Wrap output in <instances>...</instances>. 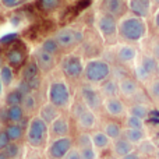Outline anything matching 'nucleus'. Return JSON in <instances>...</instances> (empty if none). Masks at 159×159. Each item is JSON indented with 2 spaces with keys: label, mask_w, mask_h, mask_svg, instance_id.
Returning a JSON list of instances; mask_svg holds the SVG:
<instances>
[{
  "label": "nucleus",
  "mask_w": 159,
  "mask_h": 159,
  "mask_svg": "<svg viewBox=\"0 0 159 159\" xmlns=\"http://www.w3.org/2000/svg\"><path fill=\"white\" fill-rule=\"evenodd\" d=\"M148 34L145 18L134 14H124L119 18V38L126 43H138Z\"/></svg>",
  "instance_id": "obj_1"
},
{
  "label": "nucleus",
  "mask_w": 159,
  "mask_h": 159,
  "mask_svg": "<svg viewBox=\"0 0 159 159\" xmlns=\"http://www.w3.org/2000/svg\"><path fill=\"white\" fill-rule=\"evenodd\" d=\"M112 75V66L107 60L101 57H92L84 63V74L82 77L87 84L98 87Z\"/></svg>",
  "instance_id": "obj_2"
},
{
  "label": "nucleus",
  "mask_w": 159,
  "mask_h": 159,
  "mask_svg": "<svg viewBox=\"0 0 159 159\" xmlns=\"http://www.w3.org/2000/svg\"><path fill=\"white\" fill-rule=\"evenodd\" d=\"M48 99L50 103L55 105L59 109L69 107L70 102H71V92H70L69 84L63 80L52 81L48 88Z\"/></svg>",
  "instance_id": "obj_3"
},
{
  "label": "nucleus",
  "mask_w": 159,
  "mask_h": 159,
  "mask_svg": "<svg viewBox=\"0 0 159 159\" xmlns=\"http://www.w3.org/2000/svg\"><path fill=\"white\" fill-rule=\"evenodd\" d=\"M49 134V124L43 121L41 117H34L27 127V140L28 144L35 148H41L46 143Z\"/></svg>",
  "instance_id": "obj_4"
},
{
  "label": "nucleus",
  "mask_w": 159,
  "mask_h": 159,
  "mask_svg": "<svg viewBox=\"0 0 159 159\" xmlns=\"http://www.w3.org/2000/svg\"><path fill=\"white\" fill-rule=\"evenodd\" d=\"M96 30L105 42H115L119 36V20L102 11L96 18Z\"/></svg>",
  "instance_id": "obj_5"
},
{
  "label": "nucleus",
  "mask_w": 159,
  "mask_h": 159,
  "mask_svg": "<svg viewBox=\"0 0 159 159\" xmlns=\"http://www.w3.org/2000/svg\"><path fill=\"white\" fill-rule=\"evenodd\" d=\"M53 38L59 43L60 49H70V48H74L81 43L82 39H84V34L77 28L64 27L61 30H59Z\"/></svg>",
  "instance_id": "obj_6"
},
{
  "label": "nucleus",
  "mask_w": 159,
  "mask_h": 159,
  "mask_svg": "<svg viewBox=\"0 0 159 159\" xmlns=\"http://www.w3.org/2000/svg\"><path fill=\"white\" fill-rule=\"evenodd\" d=\"M80 96H81V102L89 110H92V112H95V113L102 110L103 98H102L101 92H99V89L95 85H91V84L82 85L81 89H80Z\"/></svg>",
  "instance_id": "obj_7"
},
{
  "label": "nucleus",
  "mask_w": 159,
  "mask_h": 159,
  "mask_svg": "<svg viewBox=\"0 0 159 159\" xmlns=\"http://www.w3.org/2000/svg\"><path fill=\"white\" fill-rule=\"evenodd\" d=\"M60 69L69 80H78L84 74V61L78 55H67L61 59Z\"/></svg>",
  "instance_id": "obj_8"
},
{
  "label": "nucleus",
  "mask_w": 159,
  "mask_h": 159,
  "mask_svg": "<svg viewBox=\"0 0 159 159\" xmlns=\"http://www.w3.org/2000/svg\"><path fill=\"white\" fill-rule=\"evenodd\" d=\"M74 147V140L69 135L57 137L50 143L48 148V158L49 159H63L66 154Z\"/></svg>",
  "instance_id": "obj_9"
},
{
  "label": "nucleus",
  "mask_w": 159,
  "mask_h": 159,
  "mask_svg": "<svg viewBox=\"0 0 159 159\" xmlns=\"http://www.w3.org/2000/svg\"><path fill=\"white\" fill-rule=\"evenodd\" d=\"M102 110H105V113L113 119H121L127 115V106L120 96L103 98Z\"/></svg>",
  "instance_id": "obj_10"
},
{
  "label": "nucleus",
  "mask_w": 159,
  "mask_h": 159,
  "mask_svg": "<svg viewBox=\"0 0 159 159\" xmlns=\"http://www.w3.org/2000/svg\"><path fill=\"white\" fill-rule=\"evenodd\" d=\"M116 60L123 66H134L138 59V49L133 43H121L116 48Z\"/></svg>",
  "instance_id": "obj_11"
},
{
  "label": "nucleus",
  "mask_w": 159,
  "mask_h": 159,
  "mask_svg": "<svg viewBox=\"0 0 159 159\" xmlns=\"http://www.w3.org/2000/svg\"><path fill=\"white\" fill-rule=\"evenodd\" d=\"M119 85V96L124 99H134L140 93V82L134 77H121L117 80Z\"/></svg>",
  "instance_id": "obj_12"
},
{
  "label": "nucleus",
  "mask_w": 159,
  "mask_h": 159,
  "mask_svg": "<svg viewBox=\"0 0 159 159\" xmlns=\"http://www.w3.org/2000/svg\"><path fill=\"white\" fill-rule=\"evenodd\" d=\"M101 10L103 13H107L110 16L116 17V18H121L124 14H127L129 8H127L126 0H102L101 2Z\"/></svg>",
  "instance_id": "obj_13"
},
{
  "label": "nucleus",
  "mask_w": 159,
  "mask_h": 159,
  "mask_svg": "<svg viewBox=\"0 0 159 159\" xmlns=\"http://www.w3.org/2000/svg\"><path fill=\"white\" fill-rule=\"evenodd\" d=\"M14 43L11 45V48L6 53V60H7L8 66L11 69H21L27 61V52H25L24 48L16 46Z\"/></svg>",
  "instance_id": "obj_14"
},
{
  "label": "nucleus",
  "mask_w": 159,
  "mask_h": 159,
  "mask_svg": "<svg viewBox=\"0 0 159 159\" xmlns=\"http://www.w3.org/2000/svg\"><path fill=\"white\" fill-rule=\"evenodd\" d=\"M154 0H127V8L131 14L147 18L152 13Z\"/></svg>",
  "instance_id": "obj_15"
},
{
  "label": "nucleus",
  "mask_w": 159,
  "mask_h": 159,
  "mask_svg": "<svg viewBox=\"0 0 159 159\" xmlns=\"http://www.w3.org/2000/svg\"><path fill=\"white\" fill-rule=\"evenodd\" d=\"M75 123H77V126L81 130L89 131V130L95 129L96 124H98V116H96L95 112H92V110H89L87 107L81 115H78L77 117H75Z\"/></svg>",
  "instance_id": "obj_16"
},
{
  "label": "nucleus",
  "mask_w": 159,
  "mask_h": 159,
  "mask_svg": "<svg viewBox=\"0 0 159 159\" xmlns=\"http://www.w3.org/2000/svg\"><path fill=\"white\" fill-rule=\"evenodd\" d=\"M110 148H112L113 155H115L117 159H120V158H123L124 155H127V154H130L131 151H134L135 147L131 143H129L126 138L120 137V138H117V140L112 141Z\"/></svg>",
  "instance_id": "obj_17"
},
{
  "label": "nucleus",
  "mask_w": 159,
  "mask_h": 159,
  "mask_svg": "<svg viewBox=\"0 0 159 159\" xmlns=\"http://www.w3.org/2000/svg\"><path fill=\"white\" fill-rule=\"evenodd\" d=\"M50 129H49V133L53 135V137H64V135H69L70 133V123L67 119L61 117L59 116L56 120H53L52 123L49 124Z\"/></svg>",
  "instance_id": "obj_18"
},
{
  "label": "nucleus",
  "mask_w": 159,
  "mask_h": 159,
  "mask_svg": "<svg viewBox=\"0 0 159 159\" xmlns=\"http://www.w3.org/2000/svg\"><path fill=\"white\" fill-rule=\"evenodd\" d=\"M35 63L38 64L39 70L42 71H49L55 67V56L43 52L42 49H38L35 52Z\"/></svg>",
  "instance_id": "obj_19"
},
{
  "label": "nucleus",
  "mask_w": 159,
  "mask_h": 159,
  "mask_svg": "<svg viewBox=\"0 0 159 159\" xmlns=\"http://www.w3.org/2000/svg\"><path fill=\"white\" fill-rule=\"evenodd\" d=\"M98 89L101 92L102 98H112V96H119V85L117 80L107 78L102 84L98 85Z\"/></svg>",
  "instance_id": "obj_20"
},
{
  "label": "nucleus",
  "mask_w": 159,
  "mask_h": 159,
  "mask_svg": "<svg viewBox=\"0 0 159 159\" xmlns=\"http://www.w3.org/2000/svg\"><path fill=\"white\" fill-rule=\"evenodd\" d=\"M91 141H92V147L96 148L98 151H103V149H107L112 144L110 138L105 134L102 130H95L91 134Z\"/></svg>",
  "instance_id": "obj_21"
},
{
  "label": "nucleus",
  "mask_w": 159,
  "mask_h": 159,
  "mask_svg": "<svg viewBox=\"0 0 159 159\" xmlns=\"http://www.w3.org/2000/svg\"><path fill=\"white\" fill-rule=\"evenodd\" d=\"M123 138H126L129 143H131L134 147H138L144 140H147L145 130H135V129H126L123 127Z\"/></svg>",
  "instance_id": "obj_22"
},
{
  "label": "nucleus",
  "mask_w": 159,
  "mask_h": 159,
  "mask_svg": "<svg viewBox=\"0 0 159 159\" xmlns=\"http://www.w3.org/2000/svg\"><path fill=\"white\" fill-rule=\"evenodd\" d=\"M59 116H60V109L56 107L55 105H52L50 102L45 103L43 106L41 107V110H39V117L43 121H46L48 124H50L53 120H56Z\"/></svg>",
  "instance_id": "obj_23"
},
{
  "label": "nucleus",
  "mask_w": 159,
  "mask_h": 159,
  "mask_svg": "<svg viewBox=\"0 0 159 159\" xmlns=\"http://www.w3.org/2000/svg\"><path fill=\"white\" fill-rule=\"evenodd\" d=\"M137 63L140 64L143 69H145L152 77L157 75V66H158V60L151 55V53H144V55L138 56Z\"/></svg>",
  "instance_id": "obj_24"
},
{
  "label": "nucleus",
  "mask_w": 159,
  "mask_h": 159,
  "mask_svg": "<svg viewBox=\"0 0 159 159\" xmlns=\"http://www.w3.org/2000/svg\"><path fill=\"white\" fill-rule=\"evenodd\" d=\"M102 131L110 138V141H115L123 135V126L115 120H110V121H106V123L103 124Z\"/></svg>",
  "instance_id": "obj_25"
},
{
  "label": "nucleus",
  "mask_w": 159,
  "mask_h": 159,
  "mask_svg": "<svg viewBox=\"0 0 159 159\" xmlns=\"http://www.w3.org/2000/svg\"><path fill=\"white\" fill-rule=\"evenodd\" d=\"M127 115L147 120V117L149 116V106L147 103H143V102H135V103L127 106Z\"/></svg>",
  "instance_id": "obj_26"
},
{
  "label": "nucleus",
  "mask_w": 159,
  "mask_h": 159,
  "mask_svg": "<svg viewBox=\"0 0 159 159\" xmlns=\"http://www.w3.org/2000/svg\"><path fill=\"white\" fill-rule=\"evenodd\" d=\"M4 131L7 133L10 141L16 143V141L21 140L22 135H24V127H22L20 123H8Z\"/></svg>",
  "instance_id": "obj_27"
},
{
  "label": "nucleus",
  "mask_w": 159,
  "mask_h": 159,
  "mask_svg": "<svg viewBox=\"0 0 159 159\" xmlns=\"http://www.w3.org/2000/svg\"><path fill=\"white\" fill-rule=\"evenodd\" d=\"M61 6V0H36V7L42 13H53Z\"/></svg>",
  "instance_id": "obj_28"
},
{
  "label": "nucleus",
  "mask_w": 159,
  "mask_h": 159,
  "mask_svg": "<svg viewBox=\"0 0 159 159\" xmlns=\"http://www.w3.org/2000/svg\"><path fill=\"white\" fill-rule=\"evenodd\" d=\"M24 117V109L21 105H14L7 107V120L11 123H20Z\"/></svg>",
  "instance_id": "obj_29"
},
{
  "label": "nucleus",
  "mask_w": 159,
  "mask_h": 159,
  "mask_svg": "<svg viewBox=\"0 0 159 159\" xmlns=\"http://www.w3.org/2000/svg\"><path fill=\"white\" fill-rule=\"evenodd\" d=\"M39 49H42L43 52L49 53V55H52V56H56L59 52H60V46H59V43L56 42L55 38H46L41 43V48H39Z\"/></svg>",
  "instance_id": "obj_30"
},
{
  "label": "nucleus",
  "mask_w": 159,
  "mask_h": 159,
  "mask_svg": "<svg viewBox=\"0 0 159 159\" xmlns=\"http://www.w3.org/2000/svg\"><path fill=\"white\" fill-rule=\"evenodd\" d=\"M126 129H135V130H145V120L138 119L135 116L126 115L124 116V126Z\"/></svg>",
  "instance_id": "obj_31"
},
{
  "label": "nucleus",
  "mask_w": 159,
  "mask_h": 159,
  "mask_svg": "<svg viewBox=\"0 0 159 159\" xmlns=\"http://www.w3.org/2000/svg\"><path fill=\"white\" fill-rule=\"evenodd\" d=\"M147 91H148V96L154 102L159 103V77L155 75L151 81L147 84Z\"/></svg>",
  "instance_id": "obj_32"
},
{
  "label": "nucleus",
  "mask_w": 159,
  "mask_h": 159,
  "mask_svg": "<svg viewBox=\"0 0 159 159\" xmlns=\"http://www.w3.org/2000/svg\"><path fill=\"white\" fill-rule=\"evenodd\" d=\"M39 67L38 64L35 63V60L34 61H30V63H27L24 66V69H22V78L24 80H30V78H34L36 77V75H39Z\"/></svg>",
  "instance_id": "obj_33"
},
{
  "label": "nucleus",
  "mask_w": 159,
  "mask_h": 159,
  "mask_svg": "<svg viewBox=\"0 0 159 159\" xmlns=\"http://www.w3.org/2000/svg\"><path fill=\"white\" fill-rule=\"evenodd\" d=\"M22 101H24V95H22L21 92H20L18 89H14L11 91V92L7 93V96H6V103L8 105V106H14V105H21Z\"/></svg>",
  "instance_id": "obj_34"
},
{
  "label": "nucleus",
  "mask_w": 159,
  "mask_h": 159,
  "mask_svg": "<svg viewBox=\"0 0 159 159\" xmlns=\"http://www.w3.org/2000/svg\"><path fill=\"white\" fill-rule=\"evenodd\" d=\"M0 80H2L3 85H10L14 80V73L10 66H3L0 69Z\"/></svg>",
  "instance_id": "obj_35"
},
{
  "label": "nucleus",
  "mask_w": 159,
  "mask_h": 159,
  "mask_svg": "<svg viewBox=\"0 0 159 159\" xmlns=\"http://www.w3.org/2000/svg\"><path fill=\"white\" fill-rule=\"evenodd\" d=\"M80 154H81V159H98L99 158L98 149L93 148L92 145L85 147V148H81L80 149Z\"/></svg>",
  "instance_id": "obj_36"
},
{
  "label": "nucleus",
  "mask_w": 159,
  "mask_h": 159,
  "mask_svg": "<svg viewBox=\"0 0 159 159\" xmlns=\"http://www.w3.org/2000/svg\"><path fill=\"white\" fill-rule=\"evenodd\" d=\"M21 106H22V109L27 110V112H32V110L36 107V98L32 95V93L25 95L24 96V101H22V103H21Z\"/></svg>",
  "instance_id": "obj_37"
},
{
  "label": "nucleus",
  "mask_w": 159,
  "mask_h": 159,
  "mask_svg": "<svg viewBox=\"0 0 159 159\" xmlns=\"http://www.w3.org/2000/svg\"><path fill=\"white\" fill-rule=\"evenodd\" d=\"M75 144H77V148L81 149V148H85V147H91L92 145V141H91V134H88V133H82V134L78 135L77 141H75Z\"/></svg>",
  "instance_id": "obj_38"
},
{
  "label": "nucleus",
  "mask_w": 159,
  "mask_h": 159,
  "mask_svg": "<svg viewBox=\"0 0 159 159\" xmlns=\"http://www.w3.org/2000/svg\"><path fill=\"white\" fill-rule=\"evenodd\" d=\"M144 144L147 145V148H144V147L138 145V149H137V151L140 152V154L143 155L144 158L148 157V155H154L155 152H157V148H155V145H154L152 143H149L148 140H144Z\"/></svg>",
  "instance_id": "obj_39"
},
{
  "label": "nucleus",
  "mask_w": 159,
  "mask_h": 159,
  "mask_svg": "<svg viewBox=\"0 0 159 159\" xmlns=\"http://www.w3.org/2000/svg\"><path fill=\"white\" fill-rule=\"evenodd\" d=\"M4 152L10 159H14V158H17L20 155V147L17 145L16 143H10L4 148Z\"/></svg>",
  "instance_id": "obj_40"
},
{
  "label": "nucleus",
  "mask_w": 159,
  "mask_h": 159,
  "mask_svg": "<svg viewBox=\"0 0 159 159\" xmlns=\"http://www.w3.org/2000/svg\"><path fill=\"white\" fill-rule=\"evenodd\" d=\"M17 89H18L24 96L25 95H30V93L32 92V89L30 88V85H28V82L25 81V80H22V81L18 82V85H17Z\"/></svg>",
  "instance_id": "obj_41"
},
{
  "label": "nucleus",
  "mask_w": 159,
  "mask_h": 159,
  "mask_svg": "<svg viewBox=\"0 0 159 159\" xmlns=\"http://www.w3.org/2000/svg\"><path fill=\"white\" fill-rule=\"evenodd\" d=\"M16 41H17L16 34H7V35H4L2 39H0V45H6V46H8V45H13Z\"/></svg>",
  "instance_id": "obj_42"
},
{
  "label": "nucleus",
  "mask_w": 159,
  "mask_h": 159,
  "mask_svg": "<svg viewBox=\"0 0 159 159\" xmlns=\"http://www.w3.org/2000/svg\"><path fill=\"white\" fill-rule=\"evenodd\" d=\"M10 138H8L7 133L3 130V131H0V151H4V148L10 144Z\"/></svg>",
  "instance_id": "obj_43"
},
{
  "label": "nucleus",
  "mask_w": 159,
  "mask_h": 159,
  "mask_svg": "<svg viewBox=\"0 0 159 159\" xmlns=\"http://www.w3.org/2000/svg\"><path fill=\"white\" fill-rule=\"evenodd\" d=\"M63 159H81V154H80V149L77 147H73L69 152L66 154V157Z\"/></svg>",
  "instance_id": "obj_44"
},
{
  "label": "nucleus",
  "mask_w": 159,
  "mask_h": 159,
  "mask_svg": "<svg viewBox=\"0 0 159 159\" xmlns=\"http://www.w3.org/2000/svg\"><path fill=\"white\" fill-rule=\"evenodd\" d=\"M25 81L28 82V85H30V88L32 91H36L41 87V78H39V75H36V77H34V78H30V80H25Z\"/></svg>",
  "instance_id": "obj_45"
},
{
  "label": "nucleus",
  "mask_w": 159,
  "mask_h": 159,
  "mask_svg": "<svg viewBox=\"0 0 159 159\" xmlns=\"http://www.w3.org/2000/svg\"><path fill=\"white\" fill-rule=\"evenodd\" d=\"M22 0H0V3H2L3 7L6 8H14L17 7V6L21 4Z\"/></svg>",
  "instance_id": "obj_46"
},
{
  "label": "nucleus",
  "mask_w": 159,
  "mask_h": 159,
  "mask_svg": "<svg viewBox=\"0 0 159 159\" xmlns=\"http://www.w3.org/2000/svg\"><path fill=\"white\" fill-rule=\"evenodd\" d=\"M151 55L159 61V39H158V41H155V42H152V45H151Z\"/></svg>",
  "instance_id": "obj_47"
},
{
  "label": "nucleus",
  "mask_w": 159,
  "mask_h": 159,
  "mask_svg": "<svg viewBox=\"0 0 159 159\" xmlns=\"http://www.w3.org/2000/svg\"><path fill=\"white\" fill-rule=\"evenodd\" d=\"M120 159H144V157L137 151V148H135L134 151H131L130 154L124 155V157H123V158H120Z\"/></svg>",
  "instance_id": "obj_48"
},
{
  "label": "nucleus",
  "mask_w": 159,
  "mask_h": 159,
  "mask_svg": "<svg viewBox=\"0 0 159 159\" xmlns=\"http://www.w3.org/2000/svg\"><path fill=\"white\" fill-rule=\"evenodd\" d=\"M152 22H154V27H155V30L159 32V7H158V10L154 13V17H152Z\"/></svg>",
  "instance_id": "obj_49"
},
{
  "label": "nucleus",
  "mask_w": 159,
  "mask_h": 159,
  "mask_svg": "<svg viewBox=\"0 0 159 159\" xmlns=\"http://www.w3.org/2000/svg\"><path fill=\"white\" fill-rule=\"evenodd\" d=\"M0 120L2 121H8L7 120V109H0Z\"/></svg>",
  "instance_id": "obj_50"
},
{
  "label": "nucleus",
  "mask_w": 159,
  "mask_h": 159,
  "mask_svg": "<svg viewBox=\"0 0 159 159\" xmlns=\"http://www.w3.org/2000/svg\"><path fill=\"white\" fill-rule=\"evenodd\" d=\"M0 159H10L7 157V155H6V152L4 151H0Z\"/></svg>",
  "instance_id": "obj_51"
},
{
  "label": "nucleus",
  "mask_w": 159,
  "mask_h": 159,
  "mask_svg": "<svg viewBox=\"0 0 159 159\" xmlns=\"http://www.w3.org/2000/svg\"><path fill=\"white\" fill-rule=\"evenodd\" d=\"M2 92H3V82H2V80H0V95H2Z\"/></svg>",
  "instance_id": "obj_52"
},
{
  "label": "nucleus",
  "mask_w": 159,
  "mask_h": 159,
  "mask_svg": "<svg viewBox=\"0 0 159 159\" xmlns=\"http://www.w3.org/2000/svg\"><path fill=\"white\" fill-rule=\"evenodd\" d=\"M3 67V57H2V55H0V69Z\"/></svg>",
  "instance_id": "obj_53"
},
{
  "label": "nucleus",
  "mask_w": 159,
  "mask_h": 159,
  "mask_svg": "<svg viewBox=\"0 0 159 159\" xmlns=\"http://www.w3.org/2000/svg\"><path fill=\"white\" fill-rule=\"evenodd\" d=\"M157 77H159V61H158V66H157Z\"/></svg>",
  "instance_id": "obj_54"
},
{
  "label": "nucleus",
  "mask_w": 159,
  "mask_h": 159,
  "mask_svg": "<svg viewBox=\"0 0 159 159\" xmlns=\"http://www.w3.org/2000/svg\"><path fill=\"white\" fill-rule=\"evenodd\" d=\"M154 3H155V4H157L158 7H159V0H154Z\"/></svg>",
  "instance_id": "obj_55"
},
{
  "label": "nucleus",
  "mask_w": 159,
  "mask_h": 159,
  "mask_svg": "<svg viewBox=\"0 0 159 159\" xmlns=\"http://www.w3.org/2000/svg\"><path fill=\"white\" fill-rule=\"evenodd\" d=\"M98 159H99V158H98Z\"/></svg>",
  "instance_id": "obj_56"
}]
</instances>
